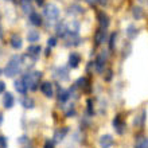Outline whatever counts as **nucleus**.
<instances>
[{"label":"nucleus","mask_w":148,"mask_h":148,"mask_svg":"<svg viewBox=\"0 0 148 148\" xmlns=\"http://www.w3.org/2000/svg\"><path fill=\"white\" fill-rule=\"evenodd\" d=\"M127 35H128V38H131V39H133L137 35V28L135 27L133 24L128 26V28H127Z\"/></svg>","instance_id":"obj_21"},{"label":"nucleus","mask_w":148,"mask_h":148,"mask_svg":"<svg viewBox=\"0 0 148 148\" xmlns=\"http://www.w3.org/2000/svg\"><path fill=\"white\" fill-rule=\"evenodd\" d=\"M54 143H55V141H53V140H46V141H45L43 148H54Z\"/></svg>","instance_id":"obj_30"},{"label":"nucleus","mask_w":148,"mask_h":148,"mask_svg":"<svg viewBox=\"0 0 148 148\" xmlns=\"http://www.w3.org/2000/svg\"><path fill=\"white\" fill-rule=\"evenodd\" d=\"M20 1V5H22V10H23L26 14H32V4H31V0H19Z\"/></svg>","instance_id":"obj_18"},{"label":"nucleus","mask_w":148,"mask_h":148,"mask_svg":"<svg viewBox=\"0 0 148 148\" xmlns=\"http://www.w3.org/2000/svg\"><path fill=\"white\" fill-rule=\"evenodd\" d=\"M39 54H40V47L36 46V45H32L27 49V55L31 57L32 59H36L39 57Z\"/></svg>","instance_id":"obj_10"},{"label":"nucleus","mask_w":148,"mask_h":148,"mask_svg":"<svg viewBox=\"0 0 148 148\" xmlns=\"http://www.w3.org/2000/svg\"><path fill=\"white\" fill-rule=\"evenodd\" d=\"M15 90L18 92V93H20V94H24L26 92H27V86H26V84H24V81H23V78L22 79H18V81H15Z\"/></svg>","instance_id":"obj_13"},{"label":"nucleus","mask_w":148,"mask_h":148,"mask_svg":"<svg viewBox=\"0 0 148 148\" xmlns=\"http://www.w3.org/2000/svg\"><path fill=\"white\" fill-rule=\"evenodd\" d=\"M100 145L101 148H110L113 145V137L110 135H104L100 137Z\"/></svg>","instance_id":"obj_8"},{"label":"nucleus","mask_w":148,"mask_h":148,"mask_svg":"<svg viewBox=\"0 0 148 148\" xmlns=\"http://www.w3.org/2000/svg\"><path fill=\"white\" fill-rule=\"evenodd\" d=\"M40 92H42L46 97H53V94H54V90H53V85H51L50 82H43L42 85H40Z\"/></svg>","instance_id":"obj_7"},{"label":"nucleus","mask_w":148,"mask_h":148,"mask_svg":"<svg viewBox=\"0 0 148 148\" xmlns=\"http://www.w3.org/2000/svg\"><path fill=\"white\" fill-rule=\"evenodd\" d=\"M113 128L116 129V132L119 135H123L124 133V129H125V123L121 120L120 116H116L114 120H113Z\"/></svg>","instance_id":"obj_4"},{"label":"nucleus","mask_w":148,"mask_h":148,"mask_svg":"<svg viewBox=\"0 0 148 148\" xmlns=\"http://www.w3.org/2000/svg\"><path fill=\"white\" fill-rule=\"evenodd\" d=\"M132 14H133V18H136V19H140L141 16H143V12H141V8H139V7H135V8H133Z\"/></svg>","instance_id":"obj_27"},{"label":"nucleus","mask_w":148,"mask_h":148,"mask_svg":"<svg viewBox=\"0 0 148 148\" xmlns=\"http://www.w3.org/2000/svg\"><path fill=\"white\" fill-rule=\"evenodd\" d=\"M4 89H5V85H4L3 81H0V93H3Z\"/></svg>","instance_id":"obj_34"},{"label":"nucleus","mask_w":148,"mask_h":148,"mask_svg":"<svg viewBox=\"0 0 148 148\" xmlns=\"http://www.w3.org/2000/svg\"><path fill=\"white\" fill-rule=\"evenodd\" d=\"M0 147L7 148V139H5L4 136H0Z\"/></svg>","instance_id":"obj_31"},{"label":"nucleus","mask_w":148,"mask_h":148,"mask_svg":"<svg viewBox=\"0 0 148 148\" xmlns=\"http://www.w3.org/2000/svg\"><path fill=\"white\" fill-rule=\"evenodd\" d=\"M98 22H100V26H101V28H105L109 26V18H108V15L106 14H104V12H98Z\"/></svg>","instance_id":"obj_14"},{"label":"nucleus","mask_w":148,"mask_h":148,"mask_svg":"<svg viewBox=\"0 0 148 148\" xmlns=\"http://www.w3.org/2000/svg\"><path fill=\"white\" fill-rule=\"evenodd\" d=\"M0 148H1V147H0Z\"/></svg>","instance_id":"obj_41"},{"label":"nucleus","mask_w":148,"mask_h":148,"mask_svg":"<svg viewBox=\"0 0 148 148\" xmlns=\"http://www.w3.org/2000/svg\"><path fill=\"white\" fill-rule=\"evenodd\" d=\"M57 35L61 36V38H65V36L67 35V27H66V23H63V22H61V23L57 24Z\"/></svg>","instance_id":"obj_15"},{"label":"nucleus","mask_w":148,"mask_h":148,"mask_svg":"<svg viewBox=\"0 0 148 148\" xmlns=\"http://www.w3.org/2000/svg\"><path fill=\"white\" fill-rule=\"evenodd\" d=\"M8 1H12V0H8Z\"/></svg>","instance_id":"obj_39"},{"label":"nucleus","mask_w":148,"mask_h":148,"mask_svg":"<svg viewBox=\"0 0 148 148\" xmlns=\"http://www.w3.org/2000/svg\"><path fill=\"white\" fill-rule=\"evenodd\" d=\"M69 14H82V8L79 5H71L69 7Z\"/></svg>","instance_id":"obj_26"},{"label":"nucleus","mask_w":148,"mask_h":148,"mask_svg":"<svg viewBox=\"0 0 148 148\" xmlns=\"http://www.w3.org/2000/svg\"><path fill=\"white\" fill-rule=\"evenodd\" d=\"M3 104H4V108L7 109H11L14 104H15V100H14V96L11 93H5L3 97Z\"/></svg>","instance_id":"obj_9"},{"label":"nucleus","mask_w":148,"mask_h":148,"mask_svg":"<svg viewBox=\"0 0 148 148\" xmlns=\"http://www.w3.org/2000/svg\"><path fill=\"white\" fill-rule=\"evenodd\" d=\"M86 84H88V79H86L85 77H84V78H79V79L75 82V85H77L78 88H85Z\"/></svg>","instance_id":"obj_28"},{"label":"nucleus","mask_w":148,"mask_h":148,"mask_svg":"<svg viewBox=\"0 0 148 148\" xmlns=\"http://www.w3.org/2000/svg\"><path fill=\"white\" fill-rule=\"evenodd\" d=\"M43 14H45V16H46V19L49 20V23L54 24L55 22L58 20V18H59V8L57 7L55 4L50 3V4H47L46 7H45Z\"/></svg>","instance_id":"obj_3"},{"label":"nucleus","mask_w":148,"mask_h":148,"mask_svg":"<svg viewBox=\"0 0 148 148\" xmlns=\"http://www.w3.org/2000/svg\"><path fill=\"white\" fill-rule=\"evenodd\" d=\"M0 74H1V70H0Z\"/></svg>","instance_id":"obj_40"},{"label":"nucleus","mask_w":148,"mask_h":148,"mask_svg":"<svg viewBox=\"0 0 148 148\" xmlns=\"http://www.w3.org/2000/svg\"><path fill=\"white\" fill-rule=\"evenodd\" d=\"M79 62H81V55L78 54V53H71V54L69 55V66H70L71 69L78 67Z\"/></svg>","instance_id":"obj_6"},{"label":"nucleus","mask_w":148,"mask_h":148,"mask_svg":"<svg viewBox=\"0 0 148 148\" xmlns=\"http://www.w3.org/2000/svg\"><path fill=\"white\" fill-rule=\"evenodd\" d=\"M30 22L34 26H40L42 24V18H40L38 12H32V14H30Z\"/></svg>","instance_id":"obj_19"},{"label":"nucleus","mask_w":148,"mask_h":148,"mask_svg":"<svg viewBox=\"0 0 148 148\" xmlns=\"http://www.w3.org/2000/svg\"><path fill=\"white\" fill-rule=\"evenodd\" d=\"M136 148H148V139H140L136 143Z\"/></svg>","instance_id":"obj_25"},{"label":"nucleus","mask_w":148,"mask_h":148,"mask_svg":"<svg viewBox=\"0 0 148 148\" xmlns=\"http://www.w3.org/2000/svg\"><path fill=\"white\" fill-rule=\"evenodd\" d=\"M55 78L57 79H59V81H66V79H69V71H67L66 67H58V69H55Z\"/></svg>","instance_id":"obj_5"},{"label":"nucleus","mask_w":148,"mask_h":148,"mask_svg":"<svg viewBox=\"0 0 148 148\" xmlns=\"http://www.w3.org/2000/svg\"><path fill=\"white\" fill-rule=\"evenodd\" d=\"M10 43H11V46L14 47L15 50H18V49L22 47V38H20L18 34H14V35L11 36V39H10Z\"/></svg>","instance_id":"obj_16"},{"label":"nucleus","mask_w":148,"mask_h":148,"mask_svg":"<svg viewBox=\"0 0 148 148\" xmlns=\"http://www.w3.org/2000/svg\"><path fill=\"white\" fill-rule=\"evenodd\" d=\"M67 132H69V129H67V128L58 129V131L54 133V141H55V143H61V141L65 139V136H66Z\"/></svg>","instance_id":"obj_11"},{"label":"nucleus","mask_w":148,"mask_h":148,"mask_svg":"<svg viewBox=\"0 0 148 148\" xmlns=\"http://www.w3.org/2000/svg\"><path fill=\"white\" fill-rule=\"evenodd\" d=\"M22 105H23L24 108H27V109H31V108H34V100H32V98H28V97H24L23 100H22Z\"/></svg>","instance_id":"obj_22"},{"label":"nucleus","mask_w":148,"mask_h":148,"mask_svg":"<svg viewBox=\"0 0 148 148\" xmlns=\"http://www.w3.org/2000/svg\"><path fill=\"white\" fill-rule=\"evenodd\" d=\"M74 113H75V110H74V106L71 105V106H70V109H69V110L66 112V116H67V117H70V116H73Z\"/></svg>","instance_id":"obj_33"},{"label":"nucleus","mask_w":148,"mask_h":148,"mask_svg":"<svg viewBox=\"0 0 148 148\" xmlns=\"http://www.w3.org/2000/svg\"><path fill=\"white\" fill-rule=\"evenodd\" d=\"M1 36H3V28H1V26H0V39H1Z\"/></svg>","instance_id":"obj_37"},{"label":"nucleus","mask_w":148,"mask_h":148,"mask_svg":"<svg viewBox=\"0 0 148 148\" xmlns=\"http://www.w3.org/2000/svg\"><path fill=\"white\" fill-rule=\"evenodd\" d=\"M1 123H3V114L0 113V125H1Z\"/></svg>","instance_id":"obj_38"},{"label":"nucleus","mask_w":148,"mask_h":148,"mask_svg":"<svg viewBox=\"0 0 148 148\" xmlns=\"http://www.w3.org/2000/svg\"><path fill=\"white\" fill-rule=\"evenodd\" d=\"M94 67H96V70H97L98 73H102V71H104V67H105V58H104V55L97 57L96 62H94Z\"/></svg>","instance_id":"obj_12"},{"label":"nucleus","mask_w":148,"mask_h":148,"mask_svg":"<svg viewBox=\"0 0 148 148\" xmlns=\"http://www.w3.org/2000/svg\"><path fill=\"white\" fill-rule=\"evenodd\" d=\"M116 36H117V34L114 32V34H112V35H110V38H109V49H110V50H113V49H114V42H116Z\"/></svg>","instance_id":"obj_29"},{"label":"nucleus","mask_w":148,"mask_h":148,"mask_svg":"<svg viewBox=\"0 0 148 148\" xmlns=\"http://www.w3.org/2000/svg\"><path fill=\"white\" fill-rule=\"evenodd\" d=\"M19 143L22 145H23V148H32V143L30 140H28L26 136H23V137H20L19 139Z\"/></svg>","instance_id":"obj_24"},{"label":"nucleus","mask_w":148,"mask_h":148,"mask_svg":"<svg viewBox=\"0 0 148 148\" xmlns=\"http://www.w3.org/2000/svg\"><path fill=\"white\" fill-rule=\"evenodd\" d=\"M97 1L100 4H102V5H104V4H106V1H108V0H97Z\"/></svg>","instance_id":"obj_35"},{"label":"nucleus","mask_w":148,"mask_h":148,"mask_svg":"<svg viewBox=\"0 0 148 148\" xmlns=\"http://www.w3.org/2000/svg\"><path fill=\"white\" fill-rule=\"evenodd\" d=\"M35 1L39 4V5H42V4H43V0H35Z\"/></svg>","instance_id":"obj_36"},{"label":"nucleus","mask_w":148,"mask_h":148,"mask_svg":"<svg viewBox=\"0 0 148 148\" xmlns=\"http://www.w3.org/2000/svg\"><path fill=\"white\" fill-rule=\"evenodd\" d=\"M106 36V31L105 28H100L97 32H96V36H94V40H96V45H101L104 40H105Z\"/></svg>","instance_id":"obj_17"},{"label":"nucleus","mask_w":148,"mask_h":148,"mask_svg":"<svg viewBox=\"0 0 148 148\" xmlns=\"http://www.w3.org/2000/svg\"><path fill=\"white\" fill-rule=\"evenodd\" d=\"M47 45H49V47H54L55 45H57V39H55V38H49Z\"/></svg>","instance_id":"obj_32"},{"label":"nucleus","mask_w":148,"mask_h":148,"mask_svg":"<svg viewBox=\"0 0 148 148\" xmlns=\"http://www.w3.org/2000/svg\"><path fill=\"white\" fill-rule=\"evenodd\" d=\"M69 96H70V92H69V90H59V101L61 102H65L67 100V98H69Z\"/></svg>","instance_id":"obj_23"},{"label":"nucleus","mask_w":148,"mask_h":148,"mask_svg":"<svg viewBox=\"0 0 148 148\" xmlns=\"http://www.w3.org/2000/svg\"><path fill=\"white\" fill-rule=\"evenodd\" d=\"M20 66H22V58H20L19 55H14V57L10 59V62L7 63L5 69H4V74H5L8 78L15 77L16 74L19 73Z\"/></svg>","instance_id":"obj_1"},{"label":"nucleus","mask_w":148,"mask_h":148,"mask_svg":"<svg viewBox=\"0 0 148 148\" xmlns=\"http://www.w3.org/2000/svg\"><path fill=\"white\" fill-rule=\"evenodd\" d=\"M27 39H28V42H36V40H39V32L38 31H34V30L28 31Z\"/></svg>","instance_id":"obj_20"},{"label":"nucleus","mask_w":148,"mask_h":148,"mask_svg":"<svg viewBox=\"0 0 148 148\" xmlns=\"http://www.w3.org/2000/svg\"><path fill=\"white\" fill-rule=\"evenodd\" d=\"M42 77V73L39 71H32V73H27L23 75V81L27 86V89L30 90H36L39 85V79Z\"/></svg>","instance_id":"obj_2"}]
</instances>
